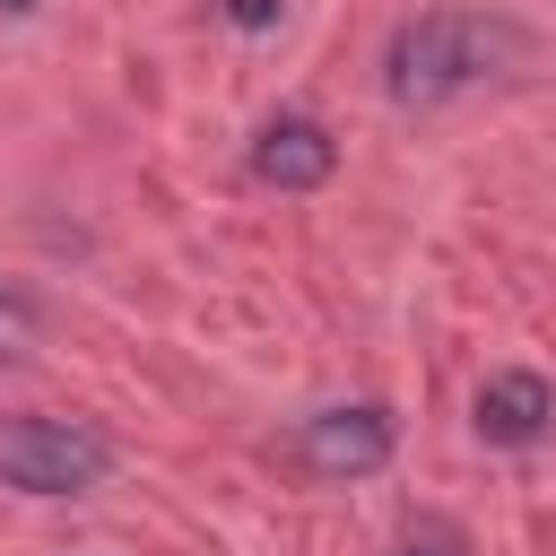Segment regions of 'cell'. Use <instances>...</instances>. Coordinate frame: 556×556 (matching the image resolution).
<instances>
[{"label": "cell", "mask_w": 556, "mask_h": 556, "mask_svg": "<svg viewBox=\"0 0 556 556\" xmlns=\"http://www.w3.org/2000/svg\"><path fill=\"white\" fill-rule=\"evenodd\" d=\"M35 339H43V313H35V295L0 287V365H17V356H26Z\"/></svg>", "instance_id": "obj_6"}, {"label": "cell", "mask_w": 556, "mask_h": 556, "mask_svg": "<svg viewBox=\"0 0 556 556\" xmlns=\"http://www.w3.org/2000/svg\"><path fill=\"white\" fill-rule=\"evenodd\" d=\"M400 556H469V539H460L452 521H417V530L400 539Z\"/></svg>", "instance_id": "obj_7"}, {"label": "cell", "mask_w": 556, "mask_h": 556, "mask_svg": "<svg viewBox=\"0 0 556 556\" xmlns=\"http://www.w3.org/2000/svg\"><path fill=\"white\" fill-rule=\"evenodd\" d=\"M530 52V35L495 9H426V17H400L391 43H382V96L426 113V104H452L486 78H504L513 61Z\"/></svg>", "instance_id": "obj_1"}, {"label": "cell", "mask_w": 556, "mask_h": 556, "mask_svg": "<svg viewBox=\"0 0 556 556\" xmlns=\"http://www.w3.org/2000/svg\"><path fill=\"white\" fill-rule=\"evenodd\" d=\"M113 469V443L78 417H0V486L17 495H87Z\"/></svg>", "instance_id": "obj_2"}, {"label": "cell", "mask_w": 556, "mask_h": 556, "mask_svg": "<svg viewBox=\"0 0 556 556\" xmlns=\"http://www.w3.org/2000/svg\"><path fill=\"white\" fill-rule=\"evenodd\" d=\"M391 443H400V426H391V408H374V400L313 408V417L295 426V460H304L313 478H374V469L391 460Z\"/></svg>", "instance_id": "obj_3"}, {"label": "cell", "mask_w": 556, "mask_h": 556, "mask_svg": "<svg viewBox=\"0 0 556 556\" xmlns=\"http://www.w3.org/2000/svg\"><path fill=\"white\" fill-rule=\"evenodd\" d=\"M0 9H35V0H0Z\"/></svg>", "instance_id": "obj_9"}, {"label": "cell", "mask_w": 556, "mask_h": 556, "mask_svg": "<svg viewBox=\"0 0 556 556\" xmlns=\"http://www.w3.org/2000/svg\"><path fill=\"white\" fill-rule=\"evenodd\" d=\"M278 9H287V0H226V17H235V26H252V35H261V26H278Z\"/></svg>", "instance_id": "obj_8"}, {"label": "cell", "mask_w": 556, "mask_h": 556, "mask_svg": "<svg viewBox=\"0 0 556 556\" xmlns=\"http://www.w3.org/2000/svg\"><path fill=\"white\" fill-rule=\"evenodd\" d=\"M547 426H556V391H547L539 374H495V382L478 391V434H486V443L530 452V443H547Z\"/></svg>", "instance_id": "obj_5"}, {"label": "cell", "mask_w": 556, "mask_h": 556, "mask_svg": "<svg viewBox=\"0 0 556 556\" xmlns=\"http://www.w3.org/2000/svg\"><path fill=\"white\" fill-rule=\"evenodd\" d=\"M330 165H339V139H330L313 113H278V122H261V139H252V174L278 182V191H313V182H330Z\"/></svg>", "instance_id": "obj_4"}]
</instances>
